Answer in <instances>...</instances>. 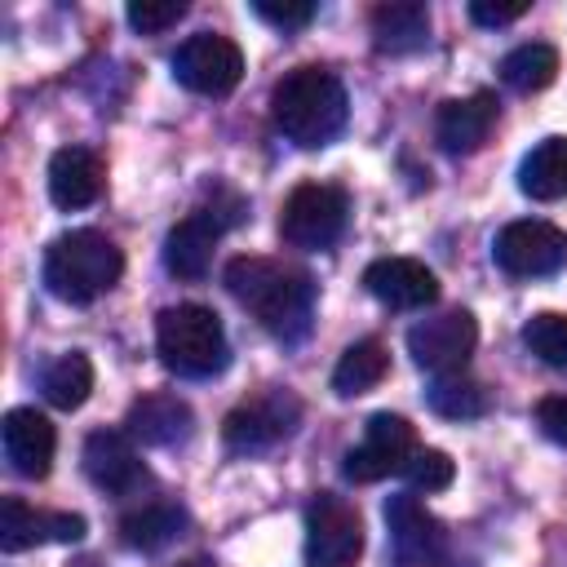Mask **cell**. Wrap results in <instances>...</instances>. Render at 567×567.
<instances>
[{
    "instance_id": "cell-32",
    "label": "cell",
    "mask_w": 567,
    "mask_h": 567,
    "mask_svg": "<svg viewBox=\"0 0 567 567\" xmlns=\"http://www.w3.org/2000/svg\"><path fill=\"white\" fill-rule=\"evenodd\" d=\"M536 425L545 430V439H554L558 447H567V394H549L536 408Z\"/></svg>"
},
{
    "instance_id": "cell-25",
    "label": "cell",
    "mask_w": 567,
    "mask_h": 567,
    "mask_svg": "<svg viewBox=\"0 0 567 567\" xmlns=\"http://www.w3.org/2000/svg\"><path fill=\"white\" fill-rule=\"evenodd\" d=\"M385 372H390L385 346H381L377 337H363V341L346 346V354L337 359V368H332V390H337L341 399H354V394L372 390Z\"/></svg>"
},
{
    "instance_id": "cell-26",
    "label": "cell",
    "mask_w": 567,
    "mask_h": 567,
    "mask_svg": "<svg viewBox=\"0 0 567 567\" xmlns=\"http://www.w3.org/2000/svg\"><path fill=\"white\" fill-rule=\"evenodd\" d=\"M496 71H501V80H505L514 93H540V89H549L554 75H558V49H554V44H540V40L518 44V49H509V53L501 58Z\"/></svg>"
},
{
    "instance_id": "cell-9",
    "label": "cell",
    "mask_w": 567,
    "mask_h": 567,
    "mask_svg": "<svg viewBox=\"0 0 567 567\" xmlns=\"http://www.w3.org/2000/svg\"><path fill=\"white\" fill-rule=\"evenodd\" d=\"M301 421V403L288 390H261L252 399H244L239 408L226 412L221 421V439L230 452H266L275 443H284Z\"/></svg>"
},
{
    "instance_id": "cell-16",
    "label": "cell",
    "mask_w": 567,
    "mask_h": 567,
    "mask_svg": "<svg viewBox=\"0 0 567 567\" xmlns=\"http://www.w3.org/2000/svg\"><path fill=\"white\" fill-rule=\"evenodd\" d=\"M84 536V518L80 514H66V509H35L27 505L22 496H4L0 505V549L4 554H18V549H31V545H44V540H80Z\"/></svg>"
},
{
    "instance_id": "cell-27",
    "label": "cell",
    "mask_w": 567,
    "mask_h": 567,
    "mask_svg": "<svg viewBox=\"0 0 567 567\" xmlns=\"http://www.w3.org/2000/svg\"><path fill=\"white\" fill-rule=\"evenodd\" d=\"M40 390H44V399H49L53 408L71 412V408H80V403L89 399V390H93V363H89L80 350H66V354H58V359L44 363Z\"/></svg>"
},
{
    "instance_id": "cell-24",
    "label": "cell",
    "mask_w": 567,
    "mask_h": 567,
    "mask_svg": "<svg viewBox=\"0 0 567 567\" xmlns=\"http://www.w3.org/2000/svg\"><path fill=\"white\" fill-rule=\"evenodd\" d=\"M425 403L447 421H474L492 408V390L483 381H474L470 372H439L425 385Z\"/></svg>"
},
{
    "instance_id": "cell-7",
    "label": "cell",
    "mask_w": 567,
    "mask_h": 567,
    "mask_svg": "<svg viewBox=\"0 0 567 567\" xmlns=\"http://www.w3.org/2000/svg\"><path fill=\"white\" fill-rule=\"evenodd\" d=\"M385 527H390L394 567H461L452 554L447 527L416 496H390L385 501Z\"/></svg>"
},
{
    "instance_id": "cell-19",
    "label": "cell",
    "mask_w": 567,
    "mask_h": 567,
    "mask_svg": "<svg viewBox=\"0 0 567 567\" xmlns=\"http://www.w3.org/2000/svg\"><path fill=\"white\" fill-rule=\"evenodd\" d=\"M190 408L186 399L177 394H142L128 403V416H124V430L133 443L142 447H173V443H186L190 439Z\"/></svg>"
},
{
    "instance_id": "cell-10",
    "label": "cell",
    "mask_w": 567,
    "mask_h": 567,
    "mask_svg": "<svg viewBox=\"0 0 567 567\" xmlns=\"http://www.w3.org/2000/svg\"><path fill=\"white\" fill-rule=\"evenodd\" d=\"M492 257L514 279H545V275L563 270V261H567V230H558L549 221H536V217L509 221V226L496 230Z\"/></svg>"
},
{
    "instance_id": "cell-35",
    "label": "cell",
    "mask_w": 567,
    "mask_h": 567,
    "mask_svg": "<svg viewBox=\"0 0 567 567\" xmlns=\"http://www.w3.org/2000/svg\"><path fill=\"white\" fill-rule=\"evenodd\" d=\"M75 567H102V563H93V558H84V563H75Z\"/></svg>"
},
{
    "instance_id": "cell-15",
    "label": "cell",
    "mask_w": 567,
    "mask_h": 567,
    "mask_svg": "<svg viewBox=\"0 0 567 567\" xmlns=\"http://www.w3.org/2000/svg\"><path fill=\"white\" fill-rule=\"evenodd\" d=\"M363 288L390 310H425L439 301V279L416 257H377L363 270Z\"/></svg>"
},
{
    "instance_id": "cell-11",
    "label": "cell",
    "mask_w": 567,
    "mask_h": 567,
    "mask_svg": "<svg viewBox=\"0 0 567 567\" xmlns=\"http://www.w3.org/2000/svg\"><path fill=\"white\" fill-rule=\"evenodd\" d=\"M416 452V430L408 425V416L394 412H377L363 425V439L346 452V478L350 483H377L385 474H403V465Z\"/></svg>"
},
{
    "instance_id": "cell-18",
    "label": "cell",
    "mask_w": 567,
    "mask_h": 567,
    "mask_svg": "<svg viewBox=\"0 0 567 567\" xmlns=\"http://www.w3.org/2000/svg\"><path fill=\"white\" fill-rule=\"evenodd\" d=\"M496 115H501V106L487 89H478L470 97H447L434 111V142L447 155H470V151L487 146V137L496 128Z\"/></svg>"
},
{
    "instance_id": "cell-3",
    "label": "cell",
    "mask_w": 567,
    "mask_h": 567,
    "mask_svg": "<svg viewBox=\"0 0 567 567\" xmlns=\"http://www.w3.org/2000/svg\"><path fill=\"white\" fill-rule=\"evenodd\" d=\"M120 275H124V252L102 230L89 226L58 235L44 252V288L71 306H89L93 297L115 288Z\"/></svg>"
},
{
    "instance_id": "cell-14",
    "label": "cell",
    "mask_w": 567,
    "mask_h": 567,
    "mask_svg": "<svg viewBox=\"0 0 567 567\" xmlns=\"http://www.w3.org/2000/svg\"><path fill=\"white\" fill-rule=\"evenodd\" d=\"M80 461H84L89 483L111 492V496H133L151 478L142 456H137V447H133V439H128V430H93L84 439Z\"/></svg>"
},
{
    "instance_id": "cell-33",
    "label": "cell",
    "mask_w": 567,
    "mask_h": 567,
    "mask_svg": "<svg viewBox=\"0 0 567 567\" xmlns=\"http://www.w3.org/2000/svg\"><path fill=\"white\" fill-rule=\"evenodd\" d=\"M527 13V0H509V4H492V0H474L470 4V18L478 27H505V22H518Z\"/></svg>"
},
{
    "instance_id": "cell-6",
    "label": "cell",
    "mask_w": 567,
    "mask_h": 567,
    "mask_svg": "<svg viewBox=\"0 0 567 567\" xmlns=\"http://www.w3.org/2000/svg\"><path fill=\"white\" fill-rule=\"evenodd\" d=\"M363 554V523L337 492H315L306 505V567H354Z\"/></svg>"
},
{
    "instance_id": "cell-1",
    "label": "cell",
    "mask_w": 567,
    "mask_h": 567,
    "mask_svg": "<svg viewBox=\"0 0 567 567\" xmlns=\"http://www.w3.org/2000/svg\"><path fill=\"white\" fill-rule=\"evenodd\" d=\"M226 288L230 297L252 310V319L284 337V341H297L306 328H310V315H315V284L306 270L297 266H284V261H270V257H235L226 261Z\"/></svg>"
},
{
    "instance_id": "cell-13",
    "label": "cell",
    "mask_w": 567,
    "mask_h": 567,
    "mask_svg": "<svg viewBox=\"0 0 567 567\" xmlns=\"http://www.w3.org/2000/svg\"><path fill=\"white\" fill-rule=\"evenodd\" d=\"M478 346V323L470 310H443L408 328V354L425 372H465V359Z\"/></svg>"
},
{
    "instance_id": "cell-8",
    "label": "cell",
    "mask_w": 567,
    "mask_h": 567,
    "mask_svg": "<svg viewBox=\"0 0 567 567\" xmlns=\"http://www.w3.org/2000/svg\"><path fill=\"white\" fill-rule=\"evenodd\" d=\"M173 75L182 89L204 93V97H226L244 80V53L230 35L217 31H195L190 40L177 44L173 53Z\"/></svg>"
},
{
    "instance_id": "cell-21",
    "label": "cell",
    "mask_w": 567,
    "mask_h": 567,
    "mask_svg": "<svg viewBox=\"0 0 567 567\" xmlns=\"http://www.w3.org/2000/svg\"><path fill=\"white\" fill-rule=\"evenodd\" d=\"M377 53H416L430 40V9L421 0H385L368 18Z\"/></svg>"
},
{
    "instance_id": "cell-31",
    "label": "cell",
    "mask_w": 567,
    "mask_h": 567,
    "mask_svg": "<svg viewBox=\"0 0 567 567\" xmlns=\"http://www.w3.org/2000/svg\"><path fill=\"white\" fill-rule=\"evenodd\" d=\"M252 13H257L261 22H270V27L297 31V27H306V22L319 13V4H315V0H252Z\"/></svg>"
},
{
    "instance_id": "cell-28",
    "label": "cell",
    "mask_w": 567,
    "mask_h": 567,
    "mask_svg": "<svg viewBox=\"0 0 567 567\" xmlns=\"http://www.w3.org/2000/svg\"><path fill=\"white\" fill-rule=\"evenodd\" d=\"M523 346H527L540 363L567 372V315H554V310L532 315V319L523 323Z\"/></svg>"
},
{
    "instance_id": "cell-30",
    "label": "cell",
    "mask_w": 567,
    "mask_h": 567,
    "mask_svg": "<svg viewBox=\"0 0 567 567\" xmlns=\"http://www.w3.org/2000/svg\"><path fill=\"white\" fill-rule=\"evenodd\" d=\"M186 18V0H133L128 4V27L142 35H159Z\"/></svg>"
},
{
    "instance_id": "cell-23",
    "label": "cell",
    "mask_w": 567,
    "mask_h": 567,
    "mask_svg": "<svg viewBox=\"0 0 567 567\" xmlns=\"http://www.w3.org/2000/svg\"><path fill=\"white\" fill-rule=\"evenodd\" d=\"M182 527H186L182 505H173V501H146L142 509H133V514L120 518V540H124L128 549L155 554V549H164L168 540H177Z\"/></svg>"
},
{
    "instance_id": "cell-17",
    "label": "cell",
    "mask_w": 567,
    "mask_h": 567,
    "mask_svg": "<svg viewBox=\"0 0 567 567\" xmlns=\"http://www.w3.org/2000/svg\"><path fill=\"white\" fill-rule=\"evenodd\" d=\"M0 447H4V461L18 478H44L49 465H53V447H58V434L49 425L44 412L35 408H9L4 421H0Z\"/></svg>"
},
{
    "instance_id": "cell-12",
    "label": "cell",
    "mask_w": 567,
    "mask_h": 567,
    "mask_svg": "<svg viewBox=\"0 0 567 567\" xmlns=\"http://www.w3.org/2000/svg\"><path fill=\"white\" fill-rule=\"evenodd\" d=\"M239 213H244L239 199L226 204V208H221V204H208V208L186 213V217L168 230V239H164V266H168L177 279H204L217 239L226 235V226L239 221Z\"/></svg>"
},
{
    "instance_id": "cell-2",
    "label": "cell",
    "mask_w": 567,
    "mask_h": 567,
    "mask_svg": "<svg viewBox=\"0 0 567 567\" xmlns=\"http://www.w3.org/2000/svg\"><path fill=\"white\" fill-rule=\"evenodd\" d=\"M346 84L323 66H297L270 89V120L292 146H328L346 128Z\"/></svg>"
},
{
    "instance_id": "cell-20",
    "label": "cell",
    "mask_w": 567,
    "mask_h": 567,
    "mask_svg": "<svg viewBox=\"0 0 567 567\" xmlns=\"http://www.w3.org/2000/svg\"><path fill=\"white\" fill-rule=\"evenodd\" d=\"M106 186V164L89 146H62L49 159V195L58 208H89Z\"/></svg>"
},
{
    "instance_id": "cell-4",
    "label": "cell",
    "mask_w": 567,
    "mask_h": 567,
    "mask_svg": "<svg viewBox=\"0 0 567 567\" xmlns=\"http://www.w3.org/2000/svg\"><path fill=\"white\" fill-rule=\"evenodd\" d=\"M155 350H159L168 372L190 377V381H204V377L221 372L226 359H230L221 319L208 306H199V301H182V306L159 310V319H155Z\"/></svg>"
},
{
    "instance_id": "cell-22",
    "label": "cell",
    "mask_w": 567,
    "mask_h": 567,
    "mask_svg": "<svg viewBox=\"0 0 567 567\" xmlns=\"http://www.w3.org/2000/svg\"><path fill=\"white\" fill-rule=\"evenodd\" d=\"M518 190L536 204H554L567 195V137H545L523 155Z\"/></svg>"
},
{
    "instance_id": "cell-5",
    "label": "cell",
    "mask_w": 567,
    "mask_h": 567,
    "mask_svg": "<svg viewBox=\"0 0 567 567\" xmlns=\"http://www.w3.org/2000/svg\"><path fill=\"white\" fill-rule=\"evenodd\" d=\"M346 217H350V199H346L341 186L301 182V186H292V195L284 199L279 235H284L288 248L319 252V248H332V244L341 239Z\"/></svg>"
},
{
    "instance_id": "cell-29",
    "label": "cell",
    "mask_w": 567,
    "mask_h": 567,
    "mask_svg": "<svg viewBox=\"0 0 567 567\" xmlns=\"http://www.w3.org/2000/svg\"><path fill=\"white\" fill-rule=\"evenodd\" d=\"M452 474H456V465H452V456L439 452V447H416L412 461L403 465V478H408L416 492H443V487L452 483Z\"/></svg>"
},
{
    "instance_id": "cell-34",
    "label": "cell",
    "mask_w": 567,
    "mask_h": 567,
    "mask_svg": "<svg viewBox=\"0 0 567 567\" xmlns=\"http://www.w3.org/2000/svg\"><path fill=\"white\" fill-rule=\"evenodd\" d=\"M177 567H217V563H208V558H186V563H177Z\"/></svg>"
}]
</instances>
